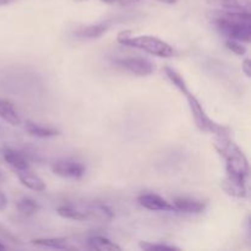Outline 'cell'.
Listing matches in <instances>:
<instances>
[{
	"label": "cell",
	"instance_id": "24",
	"mask_svg": "<svg viewBox=\"0 0 251 251\" xmlns=\"http://www.w3.org/2000/svg\"><path fill=\"white\" fill-rule=\"evenodd\" d=\"M140 0H118V4L120 5V6H132V5H135V4H137V2H139Z\"/></svg>",
	"mask_w": 251,
	"mask_h": 251
},
{
	"label": "cell",
	"instance_id": "11",
	"mask_svg": "<svg viewBox=\"0 0 251 251\" xmlns=\"http://www.w3.org/2000/svg\"><path fill=\"white\" fill-rule=\"evenodd\" d=\"M108 29H109V24L108 22H100V24L78 27L77 29L74 31V34L76 37H78V38L96 39L102 37L104 33H107Z\"/></svg>",
	"mask_w": 251,
	"mask_h": 251
},
{
	"label": "cell",
	"instance_id": "4",
	"mask_svg": "<svg viewBox=\"0 0 251 251\" xmlns=\"http://www.w3.org/2000/svg\"><path fill=\"white\" fill-rule=\"evenodd\" d=\"M184 96H185L186 100H188L191 115H193L196 126H198L199 129L206 132H211V134H216L218 135V136H221V135H228L227 132H226V127L216 124V123L206 114L205 109H203V107L201 105V103L199 102L198 98H196L190 91H188Z\"/></svg>",
	"mask_w": 251,
	"mask_h": 251
},
{
	"label": "cell",
	"instance_id": "8",
	"mask_svg": "<svg viewBox=\"0 0 251 251\" xmlns=\"http://www.w3.org/2000/svg\"><path fill=\"white\" fill-rule=\"evenodd\" d=\"M16 173L17 178L21 181L22 185H25L29 190L36 191V193H42V191L46 190L47 185L43 179L37 176L36 173H33L31 169H25V171L16 172Z\"/></svg>",
	"mask_w": 251,
	"mask_h": 251
},
{
	"label": "cell",
	"instance_id": "29",
	"mask_svg": "<svg viewBox=\"0 0 251 251\" xmlns=\"http://www.w3.org/2000/svg\"><path fill=\"white\" fill-rule=\"evenodd\" d=\"M6 249H7L6 245H4L1 242H0V250H6Z\"/></svg>",
	"mask_w": 251,
	"mask_h": 251
},
{
	"label": "cell",
	"instance_id": "13",
	"mask_svg": "<svg viewBox=\"0 0 251 251\" xmlns=\"http://www.w3.org/2000/svg\"><path fill=\"white\" fill-rule=\"evenodd\" d=\"M208 5L226 11H249V0H206Z\"/></svg>",
	"mask_w": 251,
	"mask_h": 251
},
{
	"label": "cell",
	"instance_id": "12",
	"mask_svg": "<svg viewBox=\"0 0 251 251\" xmlns=\"http://www.w3.org/2000/svg\"><path fill=\"white\" fill-rule=\"evenodd\" d=\"M2 157H4V161L14 169L15 172L25 171V169H29L28 161L26 159V157L21 153V152L16 151L14 149H4L2 151Z\"/></svg>",
	"mask_w": 251,
	"mask_h": 251
},
{
	"label": "cell",
	"instance_id": "19",
	"mask_svg": "<svg viewBox=\"0 0 251 251\" xmlns=\"http://www.w3.org/2000/svg\"><path fill=\"white\" fill-rule=\"evenodd\" d=\"M164 73H166V76L168 77V80L171 81V82L173 83V85L176 86V87L183 93V95H185V93L188 92L189 88H188V85H186L185 80H184L183 76H181L176 69L171 68V66H166V68H164Z\"/></svg>",
	"mask_w": 251,
	"mask_h": 251
},
{
	"label": "cell",
	"instance_id": "25",
	"mask_svg": "<svg viewBox=\"0 0 251 251\" xmlns=\"http://www.w3.org/2000/svg\"><path fill=\"white\" fill-rule=\"evenodd\" d=\"M6 205H7L6 196H5V194L0 190V211L4 210V208L6 207Z\"/></svg>",
	"mask_w": 251,
	"mask_h": 251
},
{
	"label": "cell",
	"instance_id": "7",
	"mask_svg": "<svg viewBox=\"0 0 251 251\" xmlns=\"http://www.w3.org/2000/svg\"><path fill=\"white\" fill-rule=\"evenodd\" d=\"M140 206L150 211H163V212H176L173 203L167 201L156 194H142L137 199Z\"/></svg>",
	"mask_w": 251,
	"mask_h": 251
},
{
	"label": "cell",
	"instance_id": "27",
	"mask_svg": "<svg viewBox=\"0 0 251 251\" xmlns=\"http://www.w3.org/2000/svg\"><path fill=\"white\" fill-rule=\"evenodd\" d=\"M159 2H163V4H169V5H173L178 2V0H157Z\"/></svg>",
	"mask_w": 251,
	"mask_h": 251
},
{
	"label": "cell",
	"instance_id": "21",
	"mask_svg": "<svg viewBox=\"0 0 251 251\" xmlns=\"http://www.w3.org/2000/svg\"><path fill=\"white\" fill-rule=\"evenodd\" d=\"M226 47H227L230 51H233V53L237 54V55H240V56L245 55L248 51L247 47L243 44V42L237 41V39L227 38L226 39Z\"/></svg>",
	"mask_w": 251,
	"mask_h": 251
},
{
	"label": "cell",
	"instance_id": "5",
	"mask_svg": "<svg viewBox=\"0 0 251 251\" xmlns=\"http://www.w3.org/2000/svg\"><path fill=\"white\" fill-rule=\"evenodd\" d=\"M115 65L122 68L123 70L136 76H150L154 73L156 68L152 61L141 56H129V58H120L114 60Z\"/></svg>",
	"mask_w": 251,
	"mask_h": 251
},
{
	"label": "cell",
	"instance_id": "22",
	"mask_svg": "<svg viewBox=\"0 0 251 251\" xmlns=\"http://www.w3.org/2000/svg\"><path fill=\"white\" fill-rule=\"evenodd\" d=\"M140 248L147 251H163V250H179V248L173 247V245L167 244H159V243H151V242H141L140 243Z\"/></svg>",
	"mask_w": 251,
	"mask_h": 251
},
{
	"label": "cell",
	"instance_id": "23",
	"mask_svg": "<svg viewBox=\"0 0 251 251\" xmlns=\"http://www.w3.org/2000/svg\"><path fill=\"white\" fill-rule=\"evenodd\" d=\"M242 70L243 73L245 74V75L248 76V77H250L251 75V63L249 59H244V61H243V65H242Z\"/></svg>",
	"mask_w": 251,
	"mask_h": 251
},
{
	"label": "cell",
	"instance_id": "6",
	"mask_svg": "<svg viewBox=\"0 0 251 251\" xmlns=\"http://www.w3.org/2000/svg\"><path fill=\"white\" fill-rule=\"evenodd\" d=\"M51 172L55 176L60 178L66 179H81L85 176L86 168L82 163L75 161H68V159H61V161L54 162L50 166Z\"/></svg>",
	"mask_w": 251,
	"mask_h": 251
},
{
	"label": "cell",
	"instance_id": "30",
	"mask_svg": "<svg viewBox=\"0 0 251 251\" xmlns=\"http://www.w3.org/2000/svg\"><path fill=\"white\" fill-rule=\"evenodd\" d=\"M75 2H83V1H88V0H74Z\"/></svg>",
	"mask_w": 251,
	"mask_h": 251
},
{
	"label": "cell",
	"instance_id": "17",
	"mask_svg": "<svg viewBox=\"0 0 251 251\" xmlns=\"http://www.w3.org/2000/svg\"><path fill=\"white\" fill-rule=\"evenodd\" d=\"M32 245L41 248H48V249H56V250H66L73 249L70 245V242L65 238H39V239H32Z\"/></svg>",
	"mask_w": 251,
	"mask_h": 251
},
{
	"label": "cell",
	"instance_id": "14",
	"mask_svg": "<svg viewBox=\"0 0 251 251\" xmlns=\"http://www.w3.org/2000/svg\"><path fill=\"white\" fill-rule=\"evenodd\" d=\"M25 129L28 132L31 136L39 137V139H48V137H54L58 136L60 134L58 129L50 126H43V125H39L37 123L31 122V120H26L25 123Z\"/></svg>",
	"mask_w": 251,
	"mask_h": 251
},
{
	"label": "cell",
	"instance_id": "9",
	"mask_svg": "<svg viewBox=\"0 0 251 251\" xmlns=\"http://www.w3.org/2000/svg\"><path fill=\"white\" fill-rule=\"evenodd\" d=\"M173 206L176 212L201 213L205 211L206 202L191 198H176L173 200Z\"/></svg>",
	"mask_w": 251,
	"mask_h": 251
},
{
	"label": "cell",
	"instance_id": "2",
	"mask_svg": "<svg viewBox=\"0 0 251 251\" xmlns=\"http://www.w3.org/2000/svg\"><path fill=\"white\" fill-rule=\"evenodd\" d=\"M212 24L226 38L249 43L251 39V15L248 11H212Z\"/></svg>",
	"mask_w": 251,
	"mask_h": 251
},
{
	"label": "cell",
	"instance_id": "18",
	"mask_svg": "<svg viewBox=\"0 0 251 251\" xmlns=\"http://www.w3.org/2000/svg\"><path fill=\"white\" fill-rule=\"evenodd\" d=\"M87 247L93 250H100V251H119L122 248L114 242L105 237H100V235H95L87 239Z\"/></svg>",
	"mask_w": 251,
	"mask_h": 251
},
{
	"label": "cell",
	"instance_id": "1",
	"mask_svg": "<svg viewBox=\"0 0 251 251\" xmlns=\"http://www.w3.org/2000/svg\"><path fill=\"white\" fill-rule=\"evenodd\" d=\"M217 149L226 159L225 190L234 198L247 196V179L249 176V163L242 150L230 141L228 135H221L217 140Z\"/></svg>",
	"mask_w": 251,
	"mask_h": 251
},
{
	"label": "cell",
	"instance_id": "28",
	"mask_svg": "<svg viewBox=\"0 0 251 251\" xmlns=\"http://www.w3.org/2000/svg\"><path fill=\"white\" fill-rule=\"evenodd\" d=\"M100 1L105 2V4H115V2H117L118 0H100Z\"/></svg>",
	"mask_w": 251,
	"mask_h": 251
},
{
	"label": "cell",
	"instance_id": "16",
	"mask_svg": "<svg viewBox=\"0 0 251 251\" xmlns=\"http://www.w3.org/2000/svg\"><path fill=\"white\" fill-rule=\"evenodd\" d=\"M56 212L60 217L66 218V220L73 221H87L88 213L85 207H77L73 205H63L56 208Z\"/></svg>",
	"mask_w": 251,
	"mask_h": 251
},
{
	"label": "cell",
	"instance_id": "20",
	"mask_svg": "<svg viewBox=\"0 0 251 251\" xmlns=\"http://www.w3.org/2000/svg\"><path fill=\"white\" fill-rule=\"evenodd\" d=\"M17 211L24 216H33L41 208L39 203L31 198H24L17 202Z\"/></svg>",
	"mask_w": 251,
	"mask_h": 251
},
{
	"label": "cell",
	"instance_id": "3",
	"mask_svg": "<svg viewBox=\"0 0 251 251\" xmlns=\"http://www.w3.org/2000/svg\"><path fill=\"white\" fill-rule=\"evenodd\" d=\"M117 41L123 46L140 49L159 58H172L176 54V50L171 44L153 36L131 37L129 36V32H122L118 34Z\"/></svg>",
	"mask_w": 251,
	"mask_h": 251
},
{
	"label": "cell",
	"instance_id": "26",
	"mask_svg": "<svg viewBox=\"0 0 251 251\" xmlns=\"http://www.w3.org/2000/svg\"><path fill=\"white\" fill-rule=\"evenodd\" d=\"M15 1H17V0H0V6H6V5L12 4Z\"/></svg>",
	"mask_w": 251,
	"mask_h": 251
},
{
	"label": "cell",
	"instance_id": "15",
	"mask_svg": "<svg viewBox=\"0 0 251 251\" xmlns=\"http://www.w3.org/2000/svg\"><path fill=\"white\" fill-rule=\"evenodd\" d=\"M0 118L7 124L14 125V126L21 124V117H20L16 108L14 107V104L9 100H2V98H0Z\"/></svg>",
	"mask_w": 251,
	"mask_h": 251
},
{
	"label": "cell",
	"instance_id": "10",
	"mask_svg": "<svg viewBox=\"0 0 251 251\" xmlns=\"http://www.w3.org/2000/svg\"><path fill=\"white\" fill-rule=\"evenodd\" d=\"M85 210L88 213V220L100 221V222H109L114 217V212L108 205L102 202H93L85 206Z\"/></svg>",
	"mask_w": 251,
	"mask_h": 251
}]
</instances>
